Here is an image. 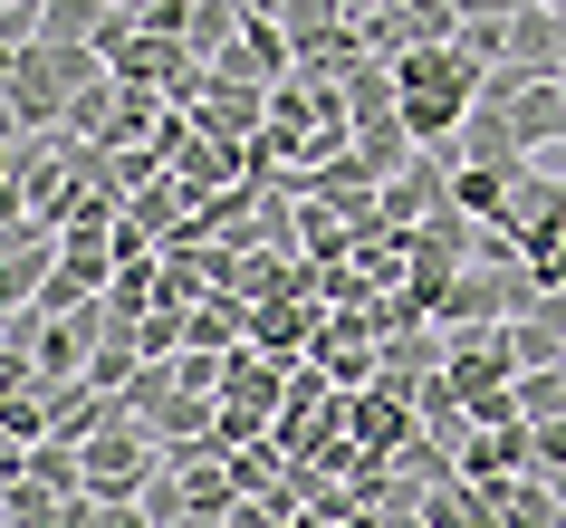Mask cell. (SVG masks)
<instances>
[{
    "mask_svg": "<svg viewBox=\"0 0 566 528\" xmlns=\"http://www.w3.org/2000/svg\"><path fill=\"white\" fill-rule=\"evenodd\" d=\"M509 68H528V77H566V20L557 10H518V20H509Z\"/></svg>",
    "mask_w": 566,
    "mask_h": 528,
    "instance_id": "8992f818",
    "label": "cell"
},
{
    "mask_svg": "<svg viewBox=\"0 0 566 528\" xmlns=\"http://www.w3.org/2000/svg\"><path fill=\"white\" fill-rule=\"evenodd\" d=\"M106 68H116L125 87H174L182 68H192V49H182V39H116V49H106Z\"/></svg>",
    "mask_w": 566,
    "mask_h": 528,
    "instance_id": "ba28073f",
    "label": "cell"
},
{
    "mask_svg": "<svg viewBox=\"0 0 566 528\" xmlns=\"http://www.w3.org/2000/svg\"><path fill=\"white\" fill-rule=\"evenodd\" d=\"M336 10H346V20L365 30V20H385V10H403V0H336Z\"/></svg>",
    "mask_w": 566,
    "mask_h": 528,
    "instance_id": "ac0fdd59",
    "label": "cell"
},
{
    "mask_svg": "<svg viewBox=\"0 0 566 528\" xmlns=\"http://www.w3.org/2000/svg\"><path fill=\"white\" fill-rule=\"evenodd\" d=\"M116 68H106V49H10V125H30V135H59L67 106L87 87H106Z\"/></svg>",
    "mask_w": 566,
    "mask_h": 528,
    "instance_id": "6da1fadb",
    "label": "cell"
},
{
    "mask_svg": "<svg viewBox=\"0 0 566 528\" xmlns=\"http://www.w3.org/2000/svg\"><path fill=\"white\" fill-rule=\"evenodd\" d=\"M500 231L528 250V269L547 260V250H566V174H518V193H509V211H500Z\"/></svg>",
    "mask_w": 566,
    "mask_h": 528,
    "instance_id": "7a4b0ae2",
    "label": "cell"
},
{
    "mask_svg": "<svg viewBox=\"0 0 566 528\" xmlns=\"http://www.w3.org/2000/svg\"><path fill=\"white\" fill-rule=\"evenodd\" d=\"M509 116H518V145H528V164H537V154H557V164H566V77H537V87L518 96Z\"/></svg>",
    "mask_w": 566,
    "mask_h": 528,
    "instance_id": "52a82bcc",
    "label": "cell"
},
{
    "mask_svg": "<svg viewBox=\"0 0 566 528\" xmlns=\"http://www.w3.org/2000/svg\"><path fill=\"white\" fill-rule=\"evenodd\" d=\"M289 355H269V346H231L221 355V404H250V413H269L279 423V404H289Z\"/></svg>",
    "mask_w": 566,
    "mask_h": 528,
    "instance_id": "277c9868",
    "label": "cell"
},
{
    "mask_svg": "<svg viewBox=\"0 0 566 528\" xmlns=\"http://www.w3.org/2000/svg\"><path fill=\"white\" fill-rule=\"evenodd\" d=\"M240 30H250V10H240V0H192V30H182V49H192L202 68H221Z\"/></svg>",
    "mask_w": 566,
    "mask_h": 528,
    "instance_id": "30bf717a",
    "label": "cell"
},
{
    "mask_svg": "<svg viewBox=\"0 0 566 528\" xmlns=\"http://www.w3.org/2000/svg\"><path fill=\"white\" fill-rule=\"evenodd\" d=\"M451 10H461V20H518L528 0H451Z\"/></svg>",
    "mask_w": 566,
    "mask_h": 528,
    "instance_id": "e0dca14e",
    "label": "cell"
},
{
    "mask_svg": "<svg viewBox=\"0 0 566 528\" xmlns=\"http://www.w3.org/2000/svg\"><path fill=\"white\" fill-rule=\"evenodd\" d=\"M509 193H518L509 174H480V164H451V211H471V221H500V211H509Z\"/></svg>",
    "mask_w": 566,
    "mask_h": 528,
    "instance_id": "7c38bea8",
    "label": "cell"
},
{
    "mask_svg": "<svg viewBox=\"0 0 566 528\" xmlns=\"http://www.w3.org/2000/svg\"><path fill=\"white\" fill-rule=\"evenodd\" d=\"M0 509H10V528H67V499H59V490H39L30 470L0 490Z\"/></svg>",
    "mask_w": 566,
    "mask_h": 528,
    "instance_id": "5bb4252c",
    "label": "cell"
},
{
    "mask_svg": "<svg viewBox=\"0 0 566 528\" xmlns=\"http://www.w3.org/2000/svg\"><path fill=\"white\" fill-rule=\"evenodd\" d=\"M490 509H500V528H566V509H557V480H547V470L490 480Z\"/></svg>",
    "mask_w": 566,
    "mask_h": 528,
    "instance_id": "9c48e42d",
    "label": "cell"
},
{
    "mask_svg": "<svg viewBox=\"0 0 566 528\" xmlns=\"http://www.w3.org/2000/svg\"><path fill=\"white\" fill-rule=\"evenodd\" d=\"M125 10H145V0H125Z\"/></svg>",
    "mask_w": 566,
    "mask_h": 528,
    "instance_id": "44dd1931",
    "label": "cell"
},
{
    "mask_svg": "<svg viewBox=\"0 0 566 528\" xmlns=\"http://www.w3.org/2000/svg\"><path fill=\"white\" fill-rule=\"evenodd\" d=\"M422 519H432V528H500V509H490V490H480V480H451V490L422 499Z\"/></svg>",
    "mask_w": 566,
    "mask_h": 528,
    "instance_id": "4fadbf2b",
    "label": "cell"
},
{
    "mask_svg": "<svg viewBox=\"0 0 566 528\" xmlns=\"http://www.w3.org/2000/svg\"><path fill=\"white\" fill-rule=\"evenodd\" d=\"M451 164H480V174H528V145H518V116L509 106H471L461 116V135H451Z\"/></svg>",
    "mask_w": 566,
    "mask_h": 528,
    "instance_id": "3957f363",
    "label": "cell"
},
{
    "mask_svg": "<svg viewBox=\"0 0 566 528\" xmlns=\"http://www.w3.org/2000/svg\"><path fill=\"white\" fill-rule=\"evenodd\" d=\"M346 116H356V125L403 116V77H394V59H365L356 77H346Z\"/></svg>",
    "mask_w": 566,
    "mask_h": 528,
    "instance_id": "8fae6325",
    "label": "cell"
},
{
    "mask_svg": "<svg viewBox=\"0 0 566 528\" xmlns=\"http://www.w3.org/2000/svg\"><path fill=\"white\" fill-rule=\"evenodd\" d=\"M451 49L490 77V68H509V20H461V39H451Z\"/></svg>",
    "mask_w": 566,
    "mask_h": 528,
    "instance_id": "9a60e30c",
    "label": "cell"
},
{
    "mask_svg": "<svg viewBox=\"0 0 566 528\" xmlns=\"http://www.w3.org/2000/svg\"><path fill=\"white\" fill-rule=\"evenodd\" d=\"M537 10H557V20H566V0H537Z\"/></svg>",
    "mask_w": 566,
    "mask_h": 528,
    "instance_id": "ffe728a7",
    "label": "cell"
},
{
    "mask_svg": "<svg viewBox=\"0 0 566 528\" xmlns=\"http://www.w3.org/2000/svg\"><path fill=\"white\" fill-rule=\"evenodd\" d=\"M39 20H49V0H0V39L10 49H39Z\"/></svg>",
    "mask_w": 566,
    "mask_h": 528,
    "instance_id": "2e32d148",
    "label": "cell"
},
{
    "mask_svg": "<svg viewBox=\"0 0 566 528\" xmlns=\"http://www.w3.org/2000/svg\"><path fill=\"white\" fill-rule=\"evenodd\" d=\"M385 528H432V519H422V509H403V519H385Z\"/></svg>",
    "mask_w": 566,
    "mask_h": 528,
    "instance_id": "d6986e66",
    "label": "cell"
},
{
    "mask_svg": "<svg viewBox=\"0 0 566 528\" xmlns=\"http://www.w3.org/2000/svg\"><path fill=\"white\" fill-rule=\"evenodd\" d=\"M518 470H537V433L528 423H500V433H471L461 442V480H518Z\"/></svg>",
    "mask_w": 566,
    "mask_h": 528,
    "instance_id": "5b68a950",
    "label": "cell"
}]
</instances>
